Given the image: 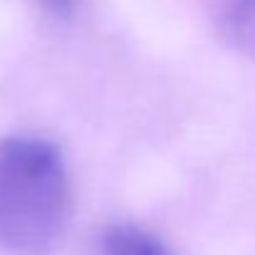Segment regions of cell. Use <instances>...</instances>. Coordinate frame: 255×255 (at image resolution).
Masks as SVG:
<instances>
[{
    "instance_id": "obj_1",
    "label": "cell",
    "mask_w": 255,
    "mask_h": 255,
    "mask_svg": "<svg viewBox=\"0 0 255 255\" xmlns=\"http://www.w3.org/2000/svg\"><path fill=\"white\" fill-rule=\"evenodd\" d=\"M72 186L60 146L45 136L0 139V248L45 255L65 236Z\"/></svg>"
},
{
    "instance_id": "obj_2",
    "label": "cell",
    "mask_w": 255,
    "mask_h": 255,
    "mask_svg": "<svg viewBox=\"0 0 255 255\" xmlns=\"http://www.w3.org/2000/svg\"><path fill=\"white\" fill-rule=\"evenodd\" d=\"M206 5L223 40L255 57V0H206Z\"/></svg>"
},
{
    "instance_id": "obj_3",
    "label": "cell",
    "mask_w": 255,
    "mask_h": 255,
    "mask_svg": "<svg viewBox=\"0 0 255 255\" xmlns=\"http://www.w3.org/2000/svg\"><path fill=\"white\" fill-rule=\"evenodd\" d=\"M102 255H176L151 231L136 223H109L99 236Z\"/></svg>"
},
{
    "instance_id": "obj_4",
    "label": "cell",
    "mask_w": 255,
    "mask_h": 255,
    "mask_svg": "<svg viewBox=\"0 0 255 255\" xmlns=\"http://www.w3.org/2000/svg\"><path fill=\"white\" fill-rule=\"evenodd\" d=\"M40 2H42V7L50 15H55V17H70L75 12V2L77 0H40Z\"/></svg>"
}]
</instances>
